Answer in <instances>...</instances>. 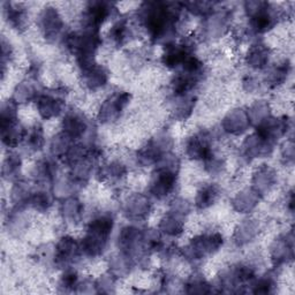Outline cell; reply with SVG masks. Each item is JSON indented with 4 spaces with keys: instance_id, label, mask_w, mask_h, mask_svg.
<instances>
[{
    "instance_id": "cell-2",
    "label": "cell",
    "mask_w": 295,
    "mask_h": 295,
    "mask_svg": "<svg viewBox=\"0 0 295 295\" xmlns=\"http://www.w3.org/2000/svg\"><path fill=\"white\" fill-rule=\"evenodd\" d=\"M216 196H217V191L213 188L204 189L203 190V193H201L200 196H198L197 205L200 206V208H206V206H209L214 201Z\"/></svg>"
},
{
    "instance_id": "cell-1",
    "label": "cell",
    "mask_w": 295,
    "mask_h": 295,
    "mask_svg": "<svg viewBox=\"0 0 295 295\" xmlns=\"http://www.w3.org/2000/svg\"><path fill=\"white\" fill-rule=\"evenodd\" d=\"M40 102V110L44 118L57 116V114L60 112L61 102H58V99H55L53 97H49V96H47V97L42 98Z\"/></svg>"
}]
</instances>
